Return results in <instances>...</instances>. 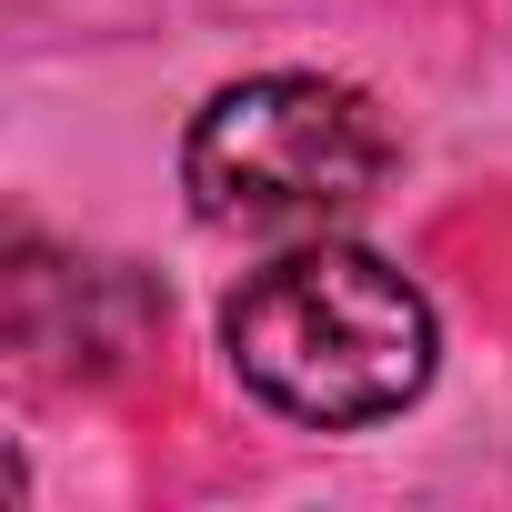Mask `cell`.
Wrapping results in <instances>:
<instances>
[{"mask_svg": "<svg viewBox=\"0 0 512 512\" xmlns=\"http://www.w3.org/2000/svg\"><path fill=\"white\" fill-rule=\"evenodd\" d=\"M221 352L272 412L322 422V432H362V422H392L402 402H422L442 332H432L422 282H402L382 251L322 231L231 292Z\"/></svg>", "mask_w": 512, "mask_h": 512, "instance_id": "cell-1", "label": "cell"}, {"mask_svg": "<svg viewBox=\"0 0 512 512\" xmlns=\"http://www.w3.org/2000/svg\"><path fill=\"white\" fill-rule=\"evenodd\" d=\"M382 181H392V121L322 71L231 81L181 141L191 211L241 241H322L362 221Z\"/></svg>", "mask_w": 512, "mask_h": 512, "instance_id": "cell-2", "label": "cell"}]
</instances>
